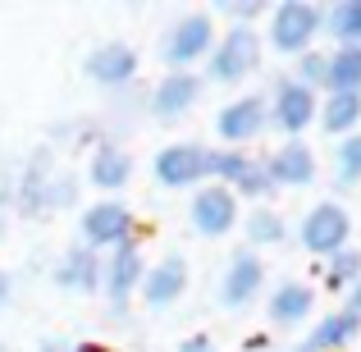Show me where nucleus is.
I'll list each match as a JSON object with an SVG mask.
<instances>
[{"instance_id": "4be33fe9", "label": "nucleus", "mask_w": 361, "mask_h": 352, "mask_svg": "<svg viewBox=\"0 0 361 352\" xmlns=\"http://www.w3.org/2000/svg\"><path fill=\"white\" fill-rule=\"evenodd\" d=\"M243 229H247V247H252V252H265V247H283V243L293 238L288 220H283L279 211H270V206H256V211H247Z\"/></svg>"}, {"instance_id": "20e7f679", "label": "nucleus", "mask_w": 361, "mask_h": 352, "mask_svg": "<svg viewBox=\"0 0 361 352\" xmlns=\"http://www.w3.org/2000/svg\"><path fill=\"white\" fill-rule=\"evenodd\" d=\"M78 243L92 252H115L123 243H137V215L119 197H97L78 211Z\"/></svg>"}, {"instance_id": "39448f33", "label": "nucleus", "mask_w": 361, "mask_h": 352, "mask_svg": "<svg viewBox=\"0 0 361 352\" xmlns=\"http://www.w3.org/2000/svg\"><path fill=\"white\" fill-rule=\"evenodd\" d=\"M298 243H302V252L320 256V261L343 252V247H353V215H348V206L334 202V197L316 202L298 220Z\"/></svg>"}, {"instance_id": "c756f323", "label": "nucleus", "mask_w": 361, "mask_h": 352, "mask_svg": "<svg viewBox=\"0 0 361 352\" xmlns=\"http://www.w3.org/2000/svg\"><path fill=\"white\" fill-rule=\"evenodd\" d=\"M78 178L69 174V169H60V174H55V183H51V211L60 215V211H69V206H78Z\"/></svg>"}, {"instance_id": "aec40b11", "label": "nucleus", "mask_w": 361, "mask_h": 352, "mask_svg": "<svg viewBox=\"0 0 361 352\" xmlns=\"http://www.w3.org/2000/svg\"><path fill=\"white\" fill-rule=\"evenodd\" d=\"M357 334H361V320H353L343 307H338V311H325V316L311 325L307 348L311 352H343V348L357 344Z\"/></svg>"}, {"instance_id": "f3484780", "label": "nucleus", "mask_w": 361, "mask_h": 352, "mask_svg": "<svg viewBox=\"0 0 361 352\" xmlns=\"http://www.w3.org/2000/svg\"><path fill=\"white\" fill-rule=\"evenodd\" d=\"M316 316V289L302 279H279L265 293V320L274 329H298Z\"/></svg>"}, {"instance_id": "cd10ccee", "label": "nucleus", "mask_w": 361, "mask_h": 352, "mask_svg": "<svg viewBox=\"0 0 361 352\" xmlns=\"http://www.w3.org/2000/svg\"><path fill=\"white\" fill-rule=\"evenodd\" d=\"M357 183H361V128L338 138V147H334V188L353 193Z\"/></svg>"}, {"instance_id": "f257e3e1", "label": "nucleus", "mask_w": 361, "mask_h": 352, "mask_svg": "<svg viewBox=\"0 0 361 352\" xmlns=\"http://www.w3.org/2000/svg\"><path fill=\"white\" fill-rule=\"evenodd\" d=\"M325 32V5H316V0H279V5H270V14H265V42H270L274 55H288V60H298V55L316 51V37Z\"/></svg>"}, {"instance_id": "4468645a", "label": "nucleus", "mask_w": 361, "mask_h": 352, "mask_svg": "<svg viewBox=\"0 0 361 352\" xmlns=\"http://www.w3.org/2000/svg\"><path fill=\"white\" fill-rule=\"evenodd\" d=\"M261 293H265V261H261V252H252V247L229 252L224 274H220V307L224 311H247Z\"/></svg>"}, {"instance_id": "f8f14e48", "label": "nucleus", "mask_w": 361, "mask_h": 352, "mask_svg": "<svg viewBox=\"0 0 361 352\" xmlns=\"http://www.w3.org/2000/svg\"><path fill=\"white\" fill-rule=\"evenodd\" d=\"M142 274H147V252H142V238L137 243H123L115 252H106V265H101V293H106L110 311L123 316L128 302L137 298L142 289Z\"/></svg>"}, {"instance_id": "9d476101", "label": "nucleus", "mask_w": 361, "mask_h": 352, "mask_svg": "<svg viewBox=\"0 0 361 352\" xmlns=\"http://www.w3.org/2000/svg\"><path fill=\"white\" fill-rule=\"evenodd\" d=\"M188 220H192V233L197 238H229L233 229L243 224V202L233 197V188H220V183H202L188 202Z\"/></svg>"}, {"instance_id": "5701e85b", "label": "nucleus", "mask_w": 361, "mask_h": 352, "mask_svg": "<svg viewBox=\"0 0 361 352\" xmlns=\"http://www.w3.org/2000/svg\"><path fill=\"white\" fill-rule=\"evenodd\" d=\"M320 284H325V293H338V298L353 284H361V247H343V252L325 256L320 261Z\"/></svg>"}, {"instance_id": "393cba45", "label": "nucleus", "mask_w": 361, "mask_h": 352, "mask_svg": "<svg viewBox=\"0 0 361 352\" xmlns=\"http://www.w3.org/2000/svg\"><path fill=\"white\" fill-rule=\"evenodd\" d=\"M274 193H279V183H274L265 156H252V160H247V169L238 174V183H233V197H238V202H252V206H265Z\"/></svg>"}, {"instance_id": "f704fd0d", "label": "nucleus", "mask_w": 361, "mask_h": 352, "mask_svg": "<svg viewBox=\"0 0 361 352\" xmlns=\"http://www.w3.org/2000/svg\"><path fill=\"white\" fill-rule=\"evenodd\" d=\"M9 298H14V279H9V270L0 265V311L9 307Z\"/></svg>"}, {"instance_id": "a878e982", "label": "nucleus", "mask_w": 361, "mask_h": 352, "mask_svg": "<svg viewBox=\"0 0 361 352\" xmlns=\"http://www.w3.org/2000/svg\"><path fill=\"white\" fill-rule=\"evenodd\" d=\"M325 92H361V46H334L329 51Z\"/></svg>"}, {"instance_id": "a211bd4d", "label": "nucleus", "mask_w": 361, "mask_h": 352, "mask_svg": "<svg viewBox=\"0 0 361 352\" xmlns=\"http://www.w3.org/2000/svg\"><path fill=\"white\" fill-rule=\"evenodd\" d=\"M87 183L97 188L101 197L123 193V188L133 183V156H128V147L101 138L97 147H92V156H87Z\"/></svg>"}, {"instance_id": "72a5a7b5", "label": "nucleus", "mask_w": 361, "mask_h": 352, "mask_svg": "<svg viewBox=\"0 0 361 352\" xmlns=\"http://www.w3.org/2000/svg\"><path fill=\"white\" fill-rule=\"evenodd\" d=\"M343 311H348L353 320H361V284H353V289L343 293Z\"/></svg>"}, {"instance_id": "2eb2a0df", "label": "nucleus", "mask_w": 361, "mask_h": 352, "mask_svg": "<svg viewBox=\"0 0 361 352\" xmlns=\"http://www.w3.org/2000/svg\"><path fill=\"white\" fill-rule=\"evenodd\" d=\"M265 128H270V101H265L261 92L233 97L229 106H220V115H215L220 142L224 147H238V151H247V142H256Z\"/></svg>"}, {"instance_id": "dca6fc26", "label": "nucleus", "mask_w": 361, "mask_h": 352, "mask_svg": "<svg viewBox=\"0 0 361 352\" xmlns=\"http://www.w3.org/2000/svg\"><path fill=\"white\" fill-rule=\"evenodd\" d=\"M101 265H106V256H101V252L73 243V247H64V252L55 256L51 284L60 293H69V298H92V293H101Z\"/></svg>"}, {"instance_id": "473e14b6", "label": "nucleus", "mask_w": 361, "mask_h": 352, "mask_svg": "<svg viewBox=\"0 0 361 352\" xmlns=\"http://www.w3.org/2000/svg\"><path fill=\"white\" fill-rule=\"evenodd\" d=\"M37 352H78V344H73V339H64V334H46L42 344H37Z\"/></svg>"}, {"instance_id": "bb28decb", "label": "nucleus", "mask_w": 361, "mask_h": 352, "mask_svg": "<svg viewBox=\"0 0 361 352\" xmlns=\"http://www.w3.org/2000/svg\"><path fill=\"white\" fill-rule=\"evenodd\" d=\"M247 151L238 147H206V183H220V188H233L238 174L247 169Z\"/></svg>"}, {"instance_id": "9b49d317", "label": "nucleus", "mask_w": 361, "mask_h": 352, "mask_svg": "<svg viewBox=\"0 0 361 352\" xmlns=\"http://www.w3.org/2000/svg\"><path fill=\"white\" fill-rule=\"evenodd\" d=\"M192 289V265H188L183 252H165L160 261H147V274H142V307L147 311H169L183 302V293Z\"/></svg>"}, {"instance_id": "2f4dec72", "label": "nucleus", "mask_w": 361, "mask_h": 352, "mask_svg": "<svg viewBox=\"0 0 361 352\" xmlns=\"http://www.w3.org/2000/svg\"><path fill=\"white\" fill-rule=\"evenodd\" d=\"M178 352H220V344H215L211 334H188L183 344H178Z\"/></svg>"}, {"instance_id": "412c9836", "label": "nucleus", "mask_w": 361, "mask_h": 352, "mask_svg": "<svg viewBox=\"0 0 361 352\" xmlns=\"http://www.w3.org/2000/svg\"><path fill=\"white\" fill-rule=\"evenodd\" d=\"M316 123L329 138H348L361 128V92H325L320 97V115Z\"/></svg>"}, {"instance_id": "58836bf2", "label": "nucleus", "mask_w": 361, "mask_h": 352, "mask_svg": "<svg viewBox=\"0 0 361 352\" xmlns=\"http://www.w3.org/2000/svg\"><path fill=\"white\" fill-rule=\"evenodd\" d=\"M0 352H5V339H0Z\"/></svg>"}, {"instance_id": "7ed1b4c3", "label": "nucleus", "mask_w": 361, "mask_h": 352, "mask_svg": "<svg viewBox=\"0 0 361 352\" xmlns=\"http://www.w3.org/2000/svg\"><path fill=\"white\" fill-rule=\"evenodd\" d=\"M261 55H265V37L256 28H224L220 42H215L211 60H206V83H220V87H238L247 83L256 69H261Z\"/></svg>"}, {"instance_id": "f03ea898", "label": "nucleus", "mask_w": 361, "mask_h": 352, "mask_svg": "<svg viewBox=\"0 0 361 352\" xmlns=\"http://www.w3.org/2000/svg\"><path fill=\"white\" fill-rule=\"evenodd\" d=\"M215 42H220L215 14H206V9H188L183 18H174V23L160 32V60H165V69H192V64L211 60Z\"/></svg>"}, {"instance_id": "0eeeda50", "label": "nucleus", "mask_w": 361, "mask_h": 352, "mask_svg": "<svg viewBox=\"0 0 361 352\" xmlns=\"http://www.w3.org/2000/svg\"><path fill=\"white\" fill-rule=\"evenodd\" d=\"M137 69H142L137 46L123 42V37H110V42L92 46V51L82 55V78L101 92H128L133 83H137Z\"/></svg>"}, {"instance_id": "c85d7f7f", "label": "nucleus", "mask_w": 361, "mask_h": 352, "mask_svg": "<svg viewBox=\"0 0 361 352\" xmlns=\"http://www.w3.org/2000/svg\"><path fill=\"white\" fill-rule=\"evenodd\" d=\"M293 78H298L302 87H311V92H325L329 51H307V55H298V64H293Z\"/></svg>"}, {"instance_id": "e433bc0d", "label": "nucleus", "mask_w": 361, "mask_h": 352, "mask_svg": "<svg viewBox=\"0 0 361 352\" xmlns=\"http://www.w3.org/2000/svg\"><path fill=\"white\" fill-rule=\"evenodd\" d=\"M78 352H119V348H110V344H97V339H82Z\"/></svg>"}, {"instance_id": "1a4fd4ad", "label": "nucleus", "mask_w": 361, "mask_h": 352, "mask_svg": "<svg viewBox=\"0 0 361 352\" xmlns=\"http://www.w3.org/2000/svg\"><path fill=\"white\" fill-rule=\"evenodd\" d=\"M202 97H206V78L202 73L169 69V73H160V83L147 92V110H151L156 123H178V119H188L197 106H202Z\"/></svg>"}, {"instance_id": "ddd939ff", "label": "nucleus", "mask_w": 361, "mask_h": 352, "mask_svg": "<svg viewBox=\"0 0 361 352\" xmlns=\"http://www.w3.org/2000/svg\"><path fill=\"white\" fill-rule=\"evenodd\" d=\"M151 174L169 193H188V188L197 193L206 183V147L202 142H169L151 156Z\"/></svg>"}, {"instance_id": "423d86ee", "label": "nucleus", "mask_w": 361, "mask_h": 352, "mask_svg": "<svg viewBox=\"0 0 361 352\" xmlns=\"http://www.w3.org/2000/svg\"><path fill=\"white\" fill-rule=\"evenodd\" d=\"M55 174H60V165H55V151L51 147H37L32 156L18 165L14 174V215H23V220H51V183Z\"/></svg>"}, {"instance_id": "b1692460", "label": "nucleus", "mask_w": 361, "mask_h": 352, "mask_svg": "<svg viewBox=\"0 0 361 352\" xmlns=\"http://www.w3.org/2000/svg\"><path fill=\"white\" fill-rule=\"evenodd\" d=\"M325 37L334 46H361V0H334L325 9Z\"/></svg>"}, {"instance_id": "7c9ffc66", "label": "nucleus", "mask_w": 361, "mask_h": 352, "mask_svg": "<svg viewBox=\"0 0 361 352\" xmlns=\"http://www.w3.org/2000/svg\"><path fill=\"white\" fill-rule=\"evenodd\" d=\"M220 9L233 18V28H252L256 18H265V14H270V5H265V0H224Z\"/></svg>"}, {"instance_id": "4c0bfd02", "label": "nucleus", "mask_w": 361, "mask_h": 352, "mask_svg": "<svg viewBox=\"0 0 361 352\" xmlns=\"http://www.w3.org/2000/svg\"><path fill=\"white\" fill-rule=\"evenodd\" d=\"M279 352H311V348H307V339H298V344H288V348H279Z\"/></svg>"}, {"instance_id": "6e6552de", "label": "nucleus", "mask_w": 361, "mask_h": 352, "mask_svg": "<svg viewBox=\"0 0 361 352\" xmlns=\"http://www.w3.org/2000/svg\"><path fill=\"white\" fill-rule=\"evenodd\" d=\"M265 101H270V128H279L283 142L302 138V133L316 123V115H320V92L302 87L293 73L274 78V87H270V97H265Z\"/></svg>"}, {"instance_id": "c9c22d12", "label": "nucleus", "mask_w": 361, "mask_h": 352, "mask_svg": "<svg viewBox=\"0 0 361 352\" xmlns=\"http://www.w3.org/2000/svg\"><path fill=\"white\" fill-rule=\"evenodd\" d=\"M243 348H247V352H270V334H252Z\"/></svg>"}, {"instance_id": "6ab92c4d", "label": "nucleus", "mask_w": 361, "mask_h": 352, "mask_svg": "<svg viewBox=\"0 0 361 352\" xmlns=\"http://www.w3.org/2000/svg\"><path fill=\"white\" fill-rule=\"evenodd\" d=\"M265 165H270V174H274L279 188H311L316 174H320L316 151H311L302 138H288L283 147H274L270 156H265Z\"/></svg>"}]
</instances>
